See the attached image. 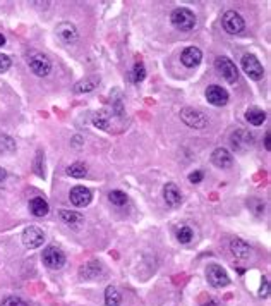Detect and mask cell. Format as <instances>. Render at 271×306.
<instances>
[{"label": "cell", "instance_id": "obj_1", "mask_svg": "<svg viewBox=\"0 0 271 306\" xmlns=\"http://www.w3.org/2000/svg\"><path fill=\"white\" fill-rule=\"evenodd\" d=\"M170 21H172L173 26L181 31H192L194 28H196V23H197L194 12L189 11V9H185V7L175 9V11L170 14Z\"/></svg>", "mask_w": 271, "mask_h": 306}, {"label": "cell", "instance_id": "obj_2", "mask_svg": "<svg viewBox=\"0 0 271 306\" xmlns=\"http://www.w3.org/2000/svg\"><path fill=\"white\" fill-rule=\"evenodd\" d=\"M42 260L50 270H59L65 265V255L59 246L50 244V246H46L45 250H43Z\"/></svg>", "mask_w": 271, "mask_h": 306}, {"label": "cell", "instance_id": "obj_3", "mask_svg": "<svg viewBox=\"0 0 271 306\" xmlns=\"http://www.w3.org/2000/svg\"><path fill=\"white\" fill-rule=\"evenodd\" d=\"M181 119L184 121L185 126H189L192 129H204L210 124L206 115L201 110L192 109V107H185V109L181 110Z\"/></svg>", "mask_w": 271, "mask_h": 306}, {"label": "cell", "instance_id": "obj_4", "mask_svg": "<svg viewBox=\"0 0 271 306\" xmlns=\"http://www.w3.org/2000/svg\"><path fill=\"white\" fill-rule=\"evenodd\" d=\"M28 65H30L31 71L36 76H40V78H46V76L50 74V71H52V62H50V59L40 52H33L28 57Z\"/></svg>", "mask_w": 271, "mask_h": 306}, {"label": "cell", "instance_id": "obj_5", "mask_svg": "<svg viewBox=\"0 0 271 306\" xmlns=\"http://www.w3.org/2000/svg\"><path fill=\"white\" fill-rule=\"evenodd\" d=\"M215 67L218 74L230 84H235L239 81V69L234 62L226 59V57H218L215 61Z\"/></svg>", "mask_w": 271, "mask_h": 306}, {"label": "cell", "instance_id": "obj_6", "mask_svg": "<svg viewBox=\"0 0 271 306\" xmlns=\"http://www.w3.org/2000/svg\"><path fill=\"white\" fill-rule=\"evenodd\" d=\"M206 279L213 288H225V286L230 284L228 274L225 272L223 267H220L216 263H211L206 267Z\"/></svg>", "mask_w": 271, "mask_h": 306}, {"label": "cell", "instance_id": "obj_7", "mask_svg": "<svg viewBox=\"0 0 271 306\" xmlns=\"http://www.w3.org/2000/svg\"><path fill=\"white\" fill-rule=\"evenodd\" d=\"M222 24H223V30L226 31L228 34H239L244 31L245 23L242 16L235 11H226L222 17Z\"/></svg>", "mask_w": 271, "mask_h": 306}, {"label": "cell", "instance_id": "obj_8", "mask_svg": "<svg viewBox=\"0 0 271 306\" xmlns=\"http://www.w3.org/2000/svg\"><path fill=\"white\" fill-rule=\"evenodd\" d=\"M242 69H244L245 74L254 81H261L264 78L263 65H261V62L257 61L254 55H251V53H245V55L242 57Z\"/></svg>", "mask_w": 271, "mask_h": 306}, {"label": "cell", "instance_id": "obj_9", "mask_svg": "<svg viewBox=\"0 0 271 306\" xmlns=\"http://www.w3.org/2000/svg\"><path fill=\"white\" fill-rule=\"evenodd\" d=\"M43 241H45V234H43V231L40 227L30 225L24 229L23 244L26 246L28 250H36V248H40L43 244Z\"/></svg>", "mask_w": 271, "mask_h": 306}, {"label": "cell", "instance_id": "obj_10", "mask_svg": "<svg viewBox=\"0 0 271 306\" xmlns=\"http://www.w3.org/2000/svg\"><path fill=\"white\" fill-rule=\"evenodd\" d=\"M69 200H71V203L74 205V207L83 208L91 203L93 194H91L90 189L84 188V186H74V188L71 189V193H69Z\"/></svg>", "mask_w": 271, "mask_h": 306}, {"label": "cell", "instance_id": "obj_11", "mask_svg": "<svg viewBox=\"0 0 271 306\" xmlns=\"http://www.w3.org/2000/svg\"><path fill=\"white\" fill-rule=\"evenodd\" d=\"M206 100L213 107H223L228 102V91L218 84H211L206 90Z\"/></svg>", "mask_w": 271, "mask_h": 306}, {"label": "cell", "instance_id": "obj_12", "mask_svg": "<svg viewBox=\"0 0 271 306\" xmlns=\"http://www.w3.org/2000/svg\"><path fill=\"white\" fill-rule=\"evenodd\" d=\"M211 162H213V165L218 167V169H228V167H232V163H234V157H232V153H230L226 148H216V150L211 153Z\"/></svg>", "mask_w": 271, "mask_h": 306}, {"label": "cell", "instance_id": "obj_13", "mask_svg": "<svg viewBox=\"0 0 271 306\" xmlns=\"http://www.w3.org/2000/svg\"><path fill=\"white\" fill-rule=\"evenodd\" d=\"M55 31H57V36L60 38L64 43H67V45H71V43H74L75 40H77V28L72 23L57 24Z\"/></svg>", "mask_w": 271, "mask_h": 306}, {"label": "cell", "instance_id": "obj_14", "mask_svg": "<svg viewBox=\"0 0 271 306\" xmlns=\"http://www.w3.org/2000/svg\"><path fill=\"white\" fill-rule=\"evenodd\" d=\"M163 198H165V203L172 208H177L182 203V193L181 189L177 188V184L168 182V184L163 188Z\"/></svg>", "mask_w": 271, "mask_h": 306}, {"label": "cell", "instance_id": "obj_15", "mask_svg": "<svg viewBox=\"0 0 271 306\" xmlns=\"http://www.w3.org/2000/svg\"><path fill=\"white\" fill-rule=\"evenodd\" d=\"M201 59H203V53H201V50L197 48V47H187V48L182 52L181 55V61L182 64L185 65V67L192 69V67H197L201 62Z\"/></svg>", "mask_w": 271, "mask_h": 306}, {"label": "cell", "instance_id": "obj_16", "mask_svg": "<svg viewBox=\"0 0 271 306\" xmlns=\"http://www.w3.org/2000/svg\"><path fill=\"white\" fill-rule=\"evenodd\" d=\"M230 251L239 260H247L249 255H251V246L245 241H242V239H234L230 242Z\"/></svg>", "mask_w": 271, "mask_h": 306}, {"label": "cell", "instance_id": "obj_17", "mask_svg": "<svg viewBox=\"0 0 271 306\" xmlns=\"http://www.w3.org/2000/svg\"><path fill=\"white\" fill-rule=\"evenodd\" d=\"M30 212L33 213L34 217H45L46 213L50 212V207L48 203H46V200L36 196L30 201Z\"/></svg>", "mask_w": 271, "mask_h": 306}, {"label": "cell", "instance_id": "obj_18", "mask_svg": "<svg viewBox=\"0 0 271 306\" xmlns=\"http://www.w3.org/2000/svg\"><path fill=\"white\" fill-rule=\"evenodd\" d=\"M59 217L62 219V222L71 227H79L81 224H84V217L77 212H71V210H60Z\"/></svg>", "mask_w": 271, "mask_h": 306}, {"label": "cell", "instance_id": "obj_19", "mask_svg": "<svg viewBox=\"0 0 271 306\" xmlns=\"http://www.w3.org/2000/svg\"><path fill=\"white\" fill-rule=\"evenodd\" d=\"M245 121L253 126H261L266 121V113L261 109H257V107H251V109H247V112H245Z\"/></svg>", "mask_w": 271, "mask_h": 306}, {"label": "cell", "instance_id": "obj_20", "mask_svg": "<svg viewBox=\"0 0 271 306\" xmlns=\"http://www.w3.org/2000/svg\"><path fill=\"white\" fill-rule=\"evenodd\" d=\"M120 292L117 291V288L108 286L105 289V305L106 306H119L120 305Z\"/></svg>", "mask_w": 271, "mask_h": 306}, {"label": "cell", "instance_id": "obj_21", "mask_svg": "<svg viewBox=\"0 0 271 306\" xmlns=\"http://www.w3.org/2000/svg\"><path fill=\"white\" fill-rule=\"evenodd\" d=\"M98 84V81L94 80V78H86V80L79 81V83L74 86L75 93H90V91L94 90V86Z\"/></svg>", "mask_w": 271, "mask_h": 306}, {"label": "cell", "instance_id": "obj_22", "mask_svg": "<svg viewBox=\"0 0 271 306\" xmlns=\"http://www.w3.org/2000/svg\"><path fill=\"white\" fill-rule=\"evenodd\" d=\"M67 174L71 176V177L81 179V177H84V176L88 174V169H86V165H84V163L75 162V163H72V165L67 167Z\"/></svg>", "mask_w": 271, "mask_h": 306}, {"label": "cell", "instance_id": "obj_23", "mask_svg": "<svg viewBox=\"0 0 271 306\" xmlns=\"http://www.w3.org/2000/svg\"><path fill=\"white\" fill-rule=\"evenodd\" d=\"M192 239H194V231L189 225H182L177 231V241L181 244H189Z\"/></svg>", "mask_w": 271, "mask_h": 306}, {"label": "cell", "instance_id": "obj_24", "mask_svg": "<svg viewBox=\"0 0 271 306\" xmlns=\"http://www.w3.org/2000/svg\"><path fill=\"white\" fill-rule=\"evenodd\" d=\"M108 200L112 205H117V207H122V205L127 203V194L124 191H119V189H113L108 193Z\"/></svg>", "mask_w": 271, "mask_h": 306}, {"label": "cell", "instance_id": "obj_25", "mask_svg": "<svg viewBox=\"0 0 271 306\" xmlns=\"http://www.w3.org/2000/svg\"><path fill=\"white\" fill-rule=\"evenodd\" d=\"M15 151V141L11 136H0V153H14Z\"/></svg>", "mask_w": 271, "mask_h": 306}, {"label": "cell", "instance_id": "obj_26", "mask_svg": "<svg viewBox=\"0 0 271 306\" xmlns=\"http://www.w3.org/2000/svg\"><path fill=\"white\" fill-rule=\"evenodd\" d=\"M131 76H132V83H141L146 78V67H144L143 62H136Z\"/></svg>", "mask_w": 271, "mask_h": 306}, {"label": "cell", "instance_id": "obj_27", "mask_svg": "<svg viewBox=\"0 0 271 306\" xmlns=\"http://www.w3.org/2000/svg\"><path fill=\"white\" fill-rule=\"evenodd\" d=\"M34 172H36V176H40V177L45 176V155H43L42 150H38L36 159H34Z\"/></svg>", "mask_w": 271, "mask_h": 306}, {"label": "cell", "instance_id": "obj_28", "mask_svg": "<svg viewBox=\"0 0 271 306\" xmlns=\"http://www.w3.org/2000/svg\"><path fill=\"white\" fill-rule=\"evenodd\" d=\"M0 306H28V305L19 296H9V298H5L4 301L0 303Z\"/></svg>", "mask_w": 271, "mask_h": 306}, {"label": "cell", "instance_id": "obj_29", "mask_svg": "<svg viewBox=\"0 0 271 306\" xmlns=\"http://www.w3.org/2000/svg\"><path fill=\"white\" fill-rule=\"evenodd\" d=\"M11 59H9L7 55H4V53H0V72H5L11 69Z\"/></svg>", "mask_w": 271, "mask_h": 306}, {"label": "cell", "instance_id": "obj_30", "mask_svg": "<svg viewBox=\"0 0 271 306\" xmlns=\"http://www.w3.org/2000/svg\"><path fill=\"white\" fill-rule=\"evenodd\" d=\"M189 181H191L192 184H199V182L203 181V172H201V170H194L192 174H189Z\"/></svg>", "mask_w": 271, "mask_h": 306}, {"label": "cell", "instance_id": "obj_31", "mask_svg": "<svg viewBox=\"0 0 271 306\" xmlns=\"http://www.w3.org/2000/svg\"><path fill=\"white\" fill-rule=\"evenodd\" d=\"M203 306H220L218 301H215V299H208L206 303H203Z\"/></svg>", "mask_w": 271, "mask_h": 306}, {"label": "cell", "instance_id": "obj_32", "mask_svg": "<svg viewBox=\"0 0 271 306\" xmlns=\"http://www.w3.org/2000/svg\"><path fill=\"white\" fill-rule=\"evenodd\" d=\"M5 177H7V170L2 169V167H0V182L5 181Z\"/></svg>", "mask_w": 271, "mask_h": 306}, {"label": "cell", "instance_id": "obj_33", "mask_svg": "<svg viewBox=\"0 0 271 306\" xmlns=\"http://www.w3.org/2000/svg\"><path fill=\"white\" fill-rule=\"evenodd\" d=\"M264 145H266L268 150L271 148V145H270V132H266V136H264Z\"/></svg>", "mask_w": 271, "mask_h": 306}, {"label": "cell", "instance_id": "obj_34", "mask_svg": "<svg viewBox=\"0 0 271 306\" xmlns=\"http://www.w3.org/2000/svg\"><path fill=\"white\" fill-rule=\"evenodd\" d=\"M2 45H5V36L4 34H0V47Z\"/></svg>", "mask_w": 271, "mask_h": 306}]
</instances>
